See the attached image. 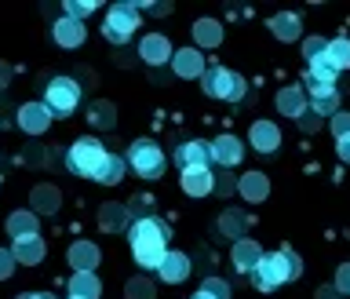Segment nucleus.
Listing matches in <instances>:
<instances>
[{
    "mask_svg": "<svg viewBox=\"0 0 350 299\" xmlns=\"http://www.w3.org/2000/svg\"><path fill=\"white\" fill-rule=\"evenodd\" d=\"M168 237L172 230L164 219L157 216H142V219H131L128 226V241H131V256L142 270H157L161 259L168 256Z\"/></svg>",
    "mask_w": 350,
    "mask_h": 299,
    "instance_id": "1",
    "label": "nucleus"
},
{
    "mask_svg": "<svg viewBox=\"0 0 350 299\" xmlns=\"http://www.w3.org/2000/svg\"><path fill=\"white\" fill-rule=\"evenodd\" d=\"M106 161V146L98 139H77L70 153H66V164H70V172L84 175V179H95L98 168H103Z\"/></svg>",
    "mask_w": 350,
    "mask_h": 299,
    "instance_id": "2",
    "label": "nucleus"
},
{
    "mask_svg": "<svg viewBox=\"0 0 350 299\" xmlns=\"http://www.w3.org/2000/svg\"><path fill=\"white\" fill-rule=\"evenodd\" d=\"M44 106H48L51 117H70L77 106H81V84L73 77H55V81L44 88Z\"/></svg>",
    "mask_w": 350,
    "mask_h": 299,
    "instance_id": "3",
    "label": "nucleus"
},
{
    "mask_svg": "<svg viewBox=\"0 0 350 299\" xmlns=\"http://www.w3.org/2000/svg\"><path fill=\"white\" fill-rule=\"evenodd\" d=\"M201 84H204V95H212V99H230V103L245 99V81L237 73H230L226 66H208L201 73Z\"/></svg>",
    "mask_w": 350,
    "mask_h": 299,
    "instance_id": "4",
    "label": "nucleus"
},
{
    "mask_svg": "<svg viewBox=\"0 0 350 299\" xmlns=\"http://www.w3.org/2000/svg\"><path fill=\"white\" fill-rule=\"evenodd\" d=\"M252 285H256L259 292H273L281 289L284 281H288V252H270V256L259 259V267L248 274Z\"/></svg>",
    "mask_w": 350,
    "mask_h": 299,
    "instance_id": "5",
    "label": "nucleus"
},
{
    "mask_svg": "<svg viewBox=\"0 0 350 299\" xmlns=\"http://www.w3.org/2000/svg\"><path fill=\"white\" fill-rule=\"evenodd\" d=\"M128 164L135 168V175H142V179H161L164 175V150L150 139H139V142H131V150H128Z\"/></svg>",
    "mask_w": 350,
    "mask_h": 299,
    "instance_id": "6",
    "label": "nucleus"
},
{
    "mask_svg": "<svg viewBox=\"0 0 350 299\" xmlns=\"http://www.w3.org/2000/svg\"><path fill=\"white\" fill-rule=\"evenodd\" d=\"M135 29H139V8L135 4H113V8L106 11V26H103L106 40L124 44Z\"/></svg>",
    "mask_w": 350,
    "mask_h": 299,
    "instance_id": "7",
    "label": "nucleus"
},
{
    "mask_svg": "<svg viewBox=\"0 0 350 299\" xmlns=\"http://www.w3.org/2000/svg\"><path fill=\"white\" fill-rule=\"evenodd\" d=\"M208 153H212L215 164H223V168H234V164L245 157V146H241L237 135H219L215 142H208Z\"/></svg>",
    "mask_w": 350,
    "mask_h": 299,
    "instance_id": "8",
    "label": "nucleus"
},
{
    "mask_svg": "<svg viewBox=\"0 0 350 299\" xmlns=\"http://www.w3.org/2000/svg\"><path fill=\"white\" fill-rule=\"evenodd\" d=\"M175 164L186 172V168H208L212 164V153H208V142L201 139H190V142H183L179 150H175Z\"/></svg>",
    "mask_w": 350,
    "mask_h": 299,
    "instance_id": "9",
    "label": "nucleus"
},
{
    "mask_svg": "<svg viewBox=\"0 0 350 299\" xmlns=\"http://www.w3.org/2000/svg\"><path fill=\"white\" fill-rule=\"evenodd\" d=\"M18 125H22V131H29V135L48 131V125H51L48 106H44V103H26V106L18 109Z\"/></svg>",
    "mask_w": 350,
    "mask_h": 299,
    "instance_id": "10",
    "label": "nucleus"
},
{
    "mask_svg": "<svg viewBox=\"0 0 350 299\" xmlns=\"http://www.w3.org/2000/svg\"><path fill=\"white\" fill-rule=\"evenodd\" d=\"M139 59L150 62V66L168 62V59H172V44H168V37H161V33H150V37L139 44Z\"/></svg>",
    "mask_w": 350,
    "mask_h": 299,
    "instance_id": "11",
    "label": "nucleus"
},
{
    "mask_svg": "<svg viewBox=\"0 0 350 299\" xmlns=\"http://www.w3.org/2000/svg\"><path fill=\"white\" fill-rule=\"evenodd\" d=\"M157 270H161V278L168 281V285H179V281L190 278V259H186L183 252H172V248H168V256L161 259Z\"/></svg>",
    "mask_w": 350,
    "mask_h": 299,
    "instance_id": "12",
    "label": "nucleus"
},
{
    "mask_svg": "<svg viewBox=\"0 0 350 299\" xmlns=\"http://www.w3.org/2000/svg\"><path fill=\"white\" fill-rule=\"evenodd\" d=\"M183 190L190 194V197H208V194L215 190L212 172H208V168H186L183 172Z\"/></svg>",
    "mask_w": 350,
    "mask_h": 299,
    "instance_id": "13",
    "label": "nucleus"
},
{
    "mask_svg": "<svg viewBox=\"0 0 350 299\" xmlns=\"http://www.w3.org/2000/svg\"><path fill=\"white\" fill-rule=\"evenodd\" d=\"M70 263L77 274H95L98 267V245H92V241H77V245L70 248Z\"/></svg>",
    "mask_w": 350,
    "mask_h": 299,
    "instance_id": "14",
    "label": "nucleus"
},
{
    "mask_svg": "<svg viewBox=\"0 0 350 299\" xmlns=\"http://www.w3.org/2000/svg\"><path fill=\"white\" fill-rule=\"evenodd\" d=\"M44 241L33 234V237H18L15 241V248H11V256H15V263H26V267H37V263L44 259Z\"/></svg>",
    "mask_w": 350,
    "mask_h": 299,
    "instance_id": "15",
    "label": "nucleus"
},
{
    "mask_svg": "<svg viewBox=\"0 0 350 299\" xmlns=\"http://www.w3.org/2000/svg\"><path fill=\"white\" fill-rule=\"evenodd\" d=\"M252 146L259 153H273L281 146V131L273 128L270 120H256V125H252Z\"/></svg>",
    "mask_w": 350,
    "mask_h": 299,
    "instance_id": "16",
    "label": "nucleus"
},
{
    "mask_svg": "<svg viewBox=\"0 0 350 299\" xmlns=\"http://www.w3.org/2000/svg\"><path fill=\"white\" fill-rule=\"evenodd\" d=\"M51 33H55V40H59V48H81V44H84V22L59 18Z\"/></svg>",
    "mask_w": 350,
    "mask_h": 299,
    "instance_id": "17",
    "label": "nucleus"
},
{
    "mask_svg": "<svg viewBox=\"0 0 350 299\" xmlns=\"http://www.w3.org/2000/svg\"><path fill=\"white\" fill-rule=\"evenodd\" d=\"M172 66H175V73H179V77H201L204 73V55L197 48H183V51H175Z\"/></svg>",
    "mask_w": 350,
    "mask_h": 299,
    "instance_id": "18",
    "label": "nucleus"
},
{
    "mask_svg": "<svg viewBox=\"0 0 350 299\" xmlns=\"http://www.w3.org/2000/svg\"><path fill=\"white\" fill-rule=\"evenodd\" d=\"M259 259H262V248L256 245V241H237V245H234V267L237 270H245V274H252V270H256L259 267Z\"/></svg>",
    "mask_w": 350,
    "mask_h": 299,
    "instance_id": "19",
    "label": "nucleus"
},
{
    "mask_svg": "<svg viewBox=\"0 0 350 299\" xmlns=\"http://www.w3.org/2000/svg\"><path fill=\"white\" fill-rule=\"evenodd\" d=\"M98 296H103V281L95 274H73L70 299H98Z\"/></svg>",
    "mask_w": 350,
    "mask_h": 299,
    "instance_id": "20",
    "label": "nucleus"
},
{
    "mask_svg": "<svg viewBox=\"0 0 350 299\" xmlns=\"http://www.w3.org/2000/svg\"><path fill=\"white\" fill-rule=\"evenodd\" d=\"M278 109L284 117H303V109H306L303 88H281V92H278Z\"/></svg>",
    "mask_w": 350,
    "mask_h": 299,
    "instance_id": "21",
    "label": "nucleus"
},
{
    "mask_svg": "<svg viewBox=\"0 0 350 299\" xmlns=\"http://www.w3.org/2000/svg\"><path fill=\"white\" fill-rule=\"evenodd\" d=\"M325 62L332 66V70H350V40L347 37H336L325 44Z\"/></svg>",
    "mask_w": 350,
    "mask_h": 299,
    "instance_id": "22",
    "label": "nucleus"
},
{
    "mask_svg": "<svg viewBox=\"0 0 350 299\" xmlns=\"http://www.w3.org/2000/svg\"><path fill=\"white\" fill-rule=\"evenodd\" d=\"M124 168H128V161L124 157H117V153H106V161H103V168H98L95 175V183H103V186H113L124 179Z\"/></svg>",
    "mask_w": 350,
    "mask_h": 299,
    "instance_id": "23",
    "label": "nucleus"
},
{
    "mask_svg": "<svg viewBox=\"0 0 350 299\" xmlns=\"http://www.w3.org/2000/svg\"><path fill=\"white\" fill-rule=\"evenodd\" d=\"M267 194H270V183L262 172H248L245 179H241V197H245V201H262Z\"/></svg>",
    "mask_w": 350,
    "mask_h": 299,
    "instance_id": "24",
    "label": "nucleus"
},
{
    "mask_svg": "<svg viewBox=\"0 0 350 299\" xmlns=\"http://www.w3.org/2000/svg\"><path fill=\"white\" fill-rule=\"evenodd\" d=\"M8 234L11 237H33V234H37V216H33V212H11L8 216Z\"/></svg>",
    "mask_w": 350,
    "mask_h": 299,
    "instance_id": "25",
    "label": "nucleus"
},
{
    "mask_svg": "<svg viewBox=\"0 0 350 299\" xmlns=\"http://www.w3.org/2000/svg\"><path fill=\"white\" fill-rule=\"evenodd\" d=\"M270 29H273V37H278V40H295V37H299V15H288V11H284V15H273Z\"/></svg>",
    "mask_w": 350,
    "mask_h": 299,
    "instance_id": "26",
    "label": "nucleus"
},
{
    "mask_svg": "<svg viewBox=\"0 0 350 299\" xmlns=\"http://www.w3.org/2000/svg\"><path fill=\"white\" fill-rule=\"evenodd\" d=\"M193 37H197V44H204V48H215V44L223 40V29H219V22L201 18V22L193 26Z\"/></svg>",
    "mask_w": 350,
    "mask_h": 299,
    "instance_id": "27",
    "label": "nucleus"
},
{
    "mask_svg": "<svg viewBox=\"0 0 350 299\" xmlns=\"http://www.w3.org/2000/svg\"><path fill=\"white\" fill-rule=\"evenodd\" d=\"M33 208H37V212H55V208H59V190H55V186H37V190H33Z\"/></svg>",
    "mask_w": 350,
    "mask_h": 299,
    "instance_id": "28",
    "label": "nucleus"
},
{
    "mask_svg": "<svg viewBox=\"0 0 350 299\" xmlns=\"http://www.w3.org/2000/svg\"><path fill=\"white\" fill-rule=\"evenodd\" d=\"M128 212L120 205H103V212H98V223H103V230H120L124 226Z\"/></svg>",
    "mask_w": 350,
    "mask_h": 299,
    "instance_id": "29",
    "label": "nucleus"
},
{
    "mask_svg": "<svg viewBox=\"0 0 350 299\" xmlns=\"http://www.w3.org/2000/svg\"><path fill=\"white\" fill-rule=\"evenodd\" d=\"M197 292H204L208 299H230V285H226L223 278H204Z\"/></svg>",
    "mask_w": 350,
    "mask_h": 299,
    "instance_id": "30",
    "label": "nucleus"
},
{
    "mask_svg": "<svg viewBox=\"0 0 350 299\" xmlns=\"http://www.w3.org/2000/svg\"><path fill=\"white\" fill-rule=\"evenodd\" d=\"M92 11H95V0H66V18L73 22H84Z\"/></svg>",
    "mask_w": 350,
    "mask_h": 299,
    "instance_id": "31",
    "label": "nucleus"
},
{
    "mask_svg": "<svg viewBox=\"0 0 350 299\" xmlns=\"http://www.w3.org/2000/svg\"><path fill=\"white\" fill-rule=\"evenodd\" d=\"M245 223H248V219L241 216V212H223V219H219V226H223V234H226V237L241 234V230H245Z\"/></svg>",
    "mask_w": 350,
    "mask_h": 299,
    "instance_id": "32",
    "label": "nucleus"
},
{
    "mask_svg": "<svg viewBox=\"0 0 350 299\" xmlns=\"http://www.w3.org/2000/svg\"><path fill=\"white\" fill-rule=\"evenodd\" d=\"M306 73H310V77H317V81H325V84H336V70L325 62V55H321L317 62H310V70H306Z\"/></svg>",
    "mask_w": 350,
    "mask_h": 299,
    "instance_id": "33",
    "label": "nucleus"
},
{
    "mask_svg": "<svg viewBox=\"0 0 350 299\" xmlns=\"http://www.w3.org/2000/svg\"><path fill=\"white\" fill-rule=\"evenodd\" d=\"M128 299H153V285H150L146 278L128 281Z\"/></svg>",
    "mask_w": 350,
    "mask_h": 299,
    "instance_id": "34",
    "label": "nucleus"
},
{
    "mask_svg": "<svg viewBox=\"0 0 350 299\" xmlns=\"http://www.w3.org/2000/svg\"><path fill=\"white\" fill-rule=\"evenodd\" d=\"M314 114H339V92L336 95H325V99H314Z\"/></svg>",
    "mask_w": 350,
    "mask_h": 299,
    "instance_id": "35",
    "label": "nucleus"
},
{
    "mask_svg": "<svg viewBox=\"0 0 350 299\" xmlns=\"http://www.w3.org/2000/svg\"><path fill=\"white\" fill-rule=\"evenodd\" d=\"M303 55H306L310 62H317V59L325 55V40H321V37H310V40L303 44Z\"/></svg>",
    "mask_w": 350,
    "mask_h": 299,
    "instance_id": "36",
    "label": "nucleus"
},
{
    "mask_svg": "<svg viewBox=\"0 0 350 299\" xmlns=\"http://www.w3.org/2000/svg\"><path fill=\"white\" fill-rule=\"evenodd\" d=\"M332 131H336V139H347L350 135V114H332Z\"/></svg>",
    "mask_w": 350,
    "mask_h": 299,
    "instance_id": "37",
    "label": "nucleus"
},
{
    "mask_svg": "<svg viewBox=\"0 0 350 299\" xmlns=\"http://www.w3.org/2000/svg\"><path fill=\"white\" fill-rule=\"evenodd\" d=\"M11 270H15V256H11L8 248H0V281L11 278Z\"/></svg>",
    "mask_w": 350,
    "mask_h": 299,
    "instance_id": "38",
    "label": "nucleus"
},
{
    "mask_svg": "<svg viewBox=\"0 0 350 299\" xmlns=\"http://www.w3.org/2000/svg\"><path fill=\"white\" fill-rule=\"evenodd\" d=\"M336 292H350V263H343L336 274Z\"/></svg>",
    "mask_w": 350,
    "mask_h": 299,
    "instance_id": "39",
    "label": "nucleus"
},
{
    "mask_svg": "<svg viewBox=\"0 0 350 299\" xmlns=\"http://www.w3.org/2000/svg\"><path fill=\"white\" fill-rule=\"evenodd\" d=\"M109 114H113V109H109L106 103H98V106L92 109V120H95V125H109V120H113Z\"/></svg>",
    "mask_w": 350,
    "mask_h": 299,
    "instance_id": "40",
    "label": "nucleus"
},
{
    "mask_svg": "<svg viewBox=\"0 0 350 299\" xmlns=\"http://www.w3.org/2000/svg\"><path fill=\"white\" fill-rule=\"evenodd\" d=\"M288 252V248H284ZM303 274V263H299V256H295V252H288V281H295Z\"/></svg>",
    "mask_w": 350,
    "mask_h": 299,
    "instance_id": "41",
    "label": "nucleus"
},
{
    "mask_svg": "<svg viewBox=\"0 0 350 299\" xmlns=\"http://www.w3.org/2000/svg\"><path fill=\"white\" fill-rule=\"evenodd\" d=\"M336 150H339V157L350 164V135H347V139H339V146H336Z\"/></svg>",
    "mask_w": 350,
    "mask_h": 299,
    "instance_id": "42",
    "label": "nucleus"
},
{
    "mask_svg": "<svg viewBox=\"0 0 350 299\" xmlns=\"http://www.w3.org/2000/svg\"><path fill=\"white\" fill-rule=\"evenodd\" d=\"M18 299H55V296H48V292H22Z\"/></svg>",
    "mask_w": 350,
    "mask_h": 299,
    "instance_id": "43",
    "label": "nucleus"
},
{
    "mask_svg": "<svg viewBox=\"0 0 350 299\" xmlns=\"http://www.w3.org/2000/svg\"><path fill=\"white\" fill-rule=\"evenodd\" d=\"M317 299H336V289H321V292H317Z\"/></svg>",
    "mask_w": 350,
    "mask_h": 299,
    "instance_id": "44",
    "label": "nucleus"
},
{
    "mask_svg": "<svg viewBox=\"0 0 350 299\" xmlns=\"http://www.w3.org/2000/svg\"><path fill=\"white\" fill-rule=\"evenodd\" d=\"M8 81V70H4V66H0V84H4Z\"/></svg>",
    "mask_w": 350,
    "mask_h": 299,
    "instance_id": "45",
    "label": "nucleus"
},
{
    "mask_svg": "<svg viewBox=\"0 0 350 299\" xmlns=\"http://www.w3.org/2000/svg\"><path fill=\"white\" fill-rule=\"evenodd\" d=\"M193 299H208V296H204V292H197V296H193Z\"/></svg>",
    "mask_w": 350,
    "mask_h": 299,
    "instance_id": "46",
    "label": "nucleus"
}]
</instances>
